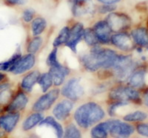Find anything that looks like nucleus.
<instances>
[{
    "label": "nucleus",
    "mask_w": 148,
    "mask_h": 138,
    "mask_svg": "<svg viewBox=\"0 0 148 138\" xmlns=\"http://www.w3.org/2000/svg\"><path fill=\"white\" fill-rule=\"evenodd\" d=\"M119 54L114 50L103 48L98 45L92 47L89 53L84 54L80 61L84 69L89 72L99 69H110L114 65Z\"/></svg>",
    "instance_id": "1"
},
{
    "label": "nucleus",
    "mask_w": 148,
    "mask_h": 138,
    "mask_svg": "<svg viewBox=\"0 0 148 138\" xmlns=\"http://www.w3.org/2000/svg\"><path fill=\"white\" fill-rule=\"evenodd\" d=\"M104 116V111L99 105L89 102L78 108L74 114V119L79 126L88 128L101 120Z\"/></svg>",
    "instance_id": "2"
},
{
    "label": "nucleus",
    "mask_w": 148,
    "mask_h": 138,
    "mask_svg": "<svg viewBox=\"0 0 148 138\" xmlns=\"http://www.w3.org/2000/svg\"><path fill=\"white\" fill-rule=\"evenodd\" d=\"M137 69L136 62L131 56L119 55L116 58L114 65L110 70L116 80L119 81H127L132 73Z\"/></svg>",
    "instance_id": "3"
},
{
    "label": "nucleus",
    "mask_w": 148,
    "mask_h": 138,
    "mask_svg": "<svg viewBox=\"0 0 148 138\" xmlns=\"http://www.w3.org/2000/svg\"><path fill=\"white\" fill-rule=\"evenodd\" d=\"M71 14L75 18L86 19L92 16L96 11L93 0H67Z\"/></svg>",
    "instance_id": "4"
},
{
    "label": "nucleus",
    "mask_w": 148,
    "mask_h": 138,
    "mask_svg": "<svg viewBox=\"0 0 148 138\" xmlns=\"http://www.w3.org/2000/svg\"><path fill=\"white\" fill-rule=\"evenodd\" d=\"M109 98L113 101L121 102H134L141 103V99L140 94L135 88L131 86H117L113 88L109 93Z\"/></svg>",
    "instance_id": "5"
},
{
    "label": "nucleus",
    "mask_w": 148,
    "mask_h": 138,
    "mask_svg": "<svg viewBox=\"0 0 148 138\" xmlns=\"http://www.w3.org/2000/svg\"><path fill=\"white\" fill-rule=\"evenodd\" d=\"M111 31L121 33L126 31L131 26V19L126 14L121 12H112L108 14L105 19Z\"/></svg>",
    "instance_id": "6"
},
{
    "label": "nucleus",
    "mask_w": 148,
    "mask_h": 138,
    "mask_svg": "<svg viewBox=\"0 0 148 138\" xmlns=\"http://www.w3.org/2000/svg\"><path fill=\"white\" fill-rule=\"evenodd\" d=\"M108 126V132L116 138H128L135 131L132 125L119 120H107Z\"/></svg>",
    "instance_id": "7"
},
{
    "label": "nucleus",
    "mask_w": 148,
    "mask_h": 138,
    "mask_svg": "<svg viewBox=\"0 0 148 138\" xmlns=\"http://www.w3.org/2000/svg\"><path fill=\"white\" fill-rule=\"evenodd\" d=\"M62 94L72 101L81 99L84 94V88L81 84L80 79L78 77H73L68 80L62 89Z\"/></svg>",
    "instance_id": "8"
},
{
    "label": "nucleus",
    "mask_w": 148,
    "mask_h": 138,
    "mask_svg": "<svg viewBox=\"0 0 148 138\" xmlns=\"http://www.w3.org/2000/svg\"><path fill=\"white\" fill-rule=\"evenodd\" d=\"M59 95V90L54 89L48 92L45 93L35 102L33 106V110L36 112H41L49 109L55 103Z\"/></svg>",
    "instance_id": "9"
},
{
    "label": "nucleus",
    "mask_w": 148,
    "mask_h": 138,
    "mask_svg": "<svg viewBox=\"0 0 148 138\" xmlns=\"http://www.w3.org/2000/svg\"><path fill=\"white\" fill-rule=\"evenodd\" d=\"M110 42L119 50L124 52H130L134 49V42L131 35L126 33H116L111 35Z\"/></svg>",
    "instance_id": "10"
},
{
    "label": "nucleus",
    "mask_w": 148,
    "mask_h": 138,
    "mask_svg": "<svg viewBox=\"0 0 148 138\" xmlns=\"http://www.w3.org/2000/svg\"><path fill=\"white\" fill-rule=\"evenodd\" d=\"M39 125H43L48 128V131H44L45 138H62L64 131L62 126L58 123L53 117H47L39 123Z\"/></svg>",
    "instance_id": "11"
},
{
    "label": "nucleus",
    "mask_w": 148,
    "mask_h": 138,
    "mask_svg": "<svg viewBox=\"0 0 148 138\" xmlns=\"http://www.w3.org/2000/svg\"><path fill=\"white\" fill-rule=\"evenodd\" d=\"M84 25L81 22H77L70 29L69 38L65 45L74 52L77 51V46L83 39L84 34Z\"/></svg>",
    "instance_id": "12"
},
{
    "label": "nucleus",
    "mask_w": 148,
    "mask_h": 138,
    "mask_svg": "<svg viewBox=\"0 0 148 138\" xmlns=\"http://www.w3.org/2000/svg\"><path fill=\"white\" fill-rule=\"evenodd\" d=\"M98 41L101 44H108L110 41L111 29L110 28L106 20L96 22L92 27Z\"/></svg>",
    "instance_id": "13"
},
{
    "label": "nucleus",
    "mask_w": 148,
    "mask_h": 138,
    "mask_svg": "<svg viewBox=\"0 0 148 138\" xmlns=\"http://www.w3.org/2000/svg\"><path fill=\"white\" fill-rule=\"evenodd\" d=\"M35 62L36 59L34 54L29 53L23 57L22 56L10 69V72L14 75L22 74L31 69L35 64Z\"/></svg>",
    "instance_id": "14"
},
{
    "label": "nucleus",
    "mask_w": 148,
    "mask_h": 138,
    "mask_svg": "<svg viewBox=\"0 0 148 138\" xmlns=\"http://www.w3.org/2000/svg\"><path fill=\"white\" fill-rule=\"evenodd\" d=\"M28 102V98L25 92H19L13 98L10 103L5 107V111L8 113H16L25 108Z\"/></svg>",
    "instance_id": "15"
},
{
    "label": "nucleus",
    "mask_w": 148,
    "mask_h": 138,
    "mask_svg": "<svg viewBox=\"0 0 148 138\" xmlns=\"http://www.w3.org/2000/svg\"><path fill=\"white\" fill-rule=\"evenodd\" d=\"M73 108V103L69 99L63 100L56 105L53 110V114L59 120H64L69 117Z\"/></svg>",
    "instance_id": "16"
},
{
    "label": "nucleus",
    "mask_w": 148,
    "mask_h": 138,
    "mask_svg": "<svg viewBox=\"0 0 148 138\" xmlns=\"http://www.w3.org/2000/svg\"><path fill=\"white\" fill-rule=\"evenodd\" d=\"M69 69L61 64L59 65L51 67L49 69V74L51 75L52 77L53 84L56 86L62 84L65 80V77L69 75Z\"/></svg>",
    "instance_id": "17"
},
{
    "label": "nucleus",
    "mask_w": 148,
    "mask_h": 138,
    "mask_svg": "<svg viewBox=\"0 0 148 138\" xmlns=\"http://www.w3.org/2000/svg\"><path fill=\"white\" fill-rule=\"evenodd\" d=\"M19 120V114L8 113L0 117V128L5 132H11L16 126Z\"/></svg>",
    "instance_id": "18"
},
{
    "label": "nucleus",
    "mask_w": 148,
    "mask_h": 138,
    "mask_svg": "<svg viewBox=\"0 0 148 138\" xmlns=\"http://www.w3.org/2000/svg\"><path fill=\"white\" fill-rule=\"evenodd\" d=\"M131 38L138 47L148 48V31L145 27H141L133 30Z\"/></svg>",
    "instance_id": "19"
},
{
    "label": "nucleus",
    "mask_w": 148,
    "mask_h": 138,
    "mask_svg": "<svg viewBox=\"0 0 148 138\" xmlns=\"http://www.w3.org/2000/svg\"><path fill=\"white\" fill-rule=\"evenodd\" d=\"M145 76H146L145 70L142 69H136L128 78V85L135 89L144 87L145 85V81H146Z\"/></svg>",
    "instance_id": "20"
},
{
    "label": "nucleus",
    "mask_w": 148,
    "mask_h": 138,
    "mask_svg": "<svg viewBox=\"0 0 148 138\" xmlns=\"http://www.w3.org/2000/svg\"><path fill=\"white\" fill-rule=\"evenodd\" d=\"M40 73L38 70H34L24 77L21 84V87L25 92H30L34 85L38 82Z\"/></svg>",
    "instance_id": "21"
},
{
    "label": "nucleus",
    "mask_w": 148,
    "mask_h": 138,
    "mask_svg": "<svg viewBox=\"0 0 148 138\" xmlns=\"http://www.w3.org/2000/svg\"><path fill=\"white\" fill-rule=\"evenodd\" d=\"M47 27V21L45 18L38 16L31 22V31L34 36H39Z\"/></svg>",
    "instance_id": "22"
},
{
    "label": "nucleus",
    "mask_w": 148,
    "mask_h": 138,
    "mask_svg": "<svg viewBox=\"0 0 148 138\" xmlns=\"http://www.w3.org/2000/svg\"><path fill=\"white\" fill-rule=\"evenodd\" d=\"M43 119H44V117L40 112L34 113L25 120L22 124V128L25 131L30 130L37 124H39Z\"/></svg>",
    "instance_id": "23"
},
{
    "label": "nucleus",
    "mask_w": 148,
    "mask_h": 138,
    "mask_svg": "<svg viewBox=\"0 0 148 138\" xmlns=\"http://www.w3.org/2000/svg\"><path fill=\"white\" fill-rule=\"evenodd\" d=\"M108 126L107 121L100 123L91 130V138H107L108 135Z\"/></svg>",
    "instance_id": "24"
},
{
    "label": "nucleus",
    "mask_w": 148,
    "mask_h": 138,
    "mask_svg": "<svg viewBox=\"0 0 148 138\" xmlns=\"http://www.w3.org/2000/svg\"><path fill=\"white\" fill-rule=\"evenodd\" d=\"M148 115L143 111H135L129 113L124 117V120L126 122H141L147 118Z\"/></svg>",
    "instance_id": "25"
},
{
    "label": "nucleus",
    "mask_w": 148,
    "mask_h": 138,
    "mask_svg": "<svg viewBox=\"0 0 148 138\" xmlns=\"http://www.w3.org/2000/svg\"><path fill=\"white\" fill-rule=\"evenodd\" d=\"M70 28L68 27H64L59 33V35L53 41V47H58L62 44H66L69 38Z\"/></svg>",
    "instance_id": "26"
},
{
    "label": "nucleus",
    "mask_w": 148,
    "mask_h": 138,
    "mask_svg": "<svg viewBox=\"0 0 148 138\" xmlns=\"http://www.w3.org/2000/svg\"><path fill=\"white\" fill-rule=\"evenodd\" d=\"M38 84L40 86L41 89H42V92L44 93L47 92L51 86L53 85V80L51 77V75L49 74V73H44V74L40 75L38 80Z\"/></svg>",
    "instance_id": "27"
},
{
    "label": "nucleus",
    "mask_w": 148,
    "mask_h": 138,
    "mask_svg": "<svg viewBox=\"0 0 148 138\" xmlns=\"http://www.w3.org/2000/svg\"><path fill=\"white\" fill-rule=\"evenodd\" d=\"M83 39L85 41L86 44L88 46H90V47H94V46L98 45L99 43L98 41L96 35H95L92 28L84 29Z\"/></svg>",
    "instance_id": "28"
},
{
    "label": "nucleus",
    "mask_w": 148,
    "mask_h": 138,
    "mask_svg": "<svg viewBox=\"0 0 148 138\" xmlns=\"http://www.w3.org/2000/svg\"><path fill=\"white\" fill-rule=\"evenodd\" d=\"M13 91L9 88L0 90V107L3 108L9 103L12 98Z\"/></svg>",
    "instance_id": "29"
},
{
    "label": "nucleus",
    "mask_w": 148,
    "mask_h": 138,
    "mask_svg": "<svg viewBox=\"0 0 148 138\" xmlns=\"http://www.w3.org/2000/svg\"><path fill=\"white\" fill-rule=\"evenodd\" d=\"M64 138H82L81 132L73 123H71L66 128Z\"/></svg>",
    "instance_id": "30"
},
{
    "label": "nucleus",
    "mask_w": 148,
    "mask_h": 138,
    "mask_svg": "<svg viewBox=\"0 0 148 138\" xmlns=\"http://www.w3.org/2000/svg\"><path fill=\"white\" fill-rule=\"evenodd\" d=\"M42 44V39L39 36H36L34 39L30 41L27 47V51L30 54H35L39 50Z\"/></svg>",
    "instance_id": "31"
},
{
    "label": "nucleus",
    "mask_w": 148,
    "mask_h": 138,
    "mask_svg": "<svg viewBox=\"0 0 148 138\" xmlns=\"http://www.w3.org/2000/svg\"><path fill=\"white\" fill-rule=\"evenodd\" d=\"M117 6L116 5H100L96 7V11L101 15H108L112 12L116 11Z\"/></svg>",
    "instance_id": "32"
},
{
    "label": "nucleus",
    "mask_w": 148,
    "mask_h": 138,
    "mask_svg": "<svg viewBox=\"0 0 148 138\" xmlns=\"http://www.w3.org/2000/svg\"><path fill=\"white\" fill-rule=\"evenodd\" d=\"M36 16V10L32 7H27L24 9L22 14V20L26 23L31 22Z\"/></svg>",
    "instance_id": "33"
},
{
    "label": "nucleus",
    "mask_w": 148,
    "mask_h": 138,
    "mask_svg": "<svg viewBox=\"0 0 148 138\" xmlns=\"http://www.w3.org/2000/svg\"><path fill=\"white\" fill-rule=\"evenodd\" d=\"M46 63L50 67L60 64L57 58V47H54V49L51 51V53L49 54Z\"/></svg>",
    "instance_id": "34"
},
{
    "label": "nucleus",
    "mask_w": 148,
    "mask_h": 138,
    "mask_svg": "<svg viewBox=\"0 0 148 138\" xmlns=\"http://www.w3.org/2000/svg\"><path fill=\"white\" fill-rule=\"evenodd\" d=\"M27 1L28 0H3V2L8 7H16L25 5Z\"/></svg>",
    "instance_id": "35"
},
{
    "label": "nucleus",
    "mask_w": 148,
    "mask_h": 138,
    "mask_svg": "<svg viewBox=\"0 0 148 138\" xmlns=\"http://www.w3.org/2000/svg\"><path fill=\"white\" fill-rule=\"evenodd\" d=\"M136 130L139 135L148 137V123H139L137 125Z\"/></svg>",
    "instance_id": "36"
},
{
    "label": "nucleus",
    "mask_w": 148,
    "mask_h": 138,
    "mask_svg": "<svg viewBox=\"0 0 148 138\" xmlns=\"http://www.w3.org/2000/svg\"><path fill=\"white\" fill-rule=\"evenodd\" d=\"M101 5H116L119 3L121 0H96Z\"/></svg>",
    "instance_id": "37"
},
{
    "label": "nucleus",
    "mask_w": 148,
    "mask_h": 138,
    "mask_svg": "<svg viewBox=\"0 0 148 138\" xmlns=\"http://www.w3.org/2000/svg\"><path fill=\"white\" fill-rule=\"evenodd\" d=\"M144 102H145V104L148 107V89L145 92V94H144Z\"/></svg>",
    "instance_id": "38"
},
{
    "label": "nucleus",
    "mask_w": 148,
    "mask_h": 138,
    "mask_svg": "<svg viewBox=\"0 0 148 138\" xmlns=\"http://www.w3.org/2000/svg\"><path fill=\"white\" fill-rule=\"evenodd\" d=\"M6 77H7L6 75L4 74L3 73H2V72L0 71V84H2L3 81L6 79Z\"/></svg>",
    "instance_id": "39"
},
{
    "label": "nucleus",
    "mask_w": 148,
    "mask_h": 138,
    "mask_svg": "<svg viewBox=\"0 0 148 138\" xmlns=\"http://www.w3.org/2000/svg\"><path fill=\"white\" fill-rule=\"evenodd\" d=\"M4 135H5V134H4L3 131H0V138H3Z\"/></svg>",
    "instance_id": "40"
},
{
    "label": "nucleus",
    "mask_w": 148,
    "mask_h": 138,
    "mask_svg": "<svg viewBox=\"0 0 148 138\" xmlns=\"http://www.w3.org/2000/svg\"><path fill=\"white\" fill-rule=\"evenodd\" d=\"M27 138H39V137L36 136V135H31V136H30L29 137H27Z\"/></svg>",
    "instance_id": "41"
},
{
    "label": "nucleus",
    "mask_w": 148,
    "mask_h": 138,
    "mask_svg": "<svg viewBox=\"0 0 148 138\" xmlns=\"http://www.w3.org/2000/svg\"><path fill=\"white\" fill-rule=\"evenodd\" d=\"M3 138H4V137H3Z\"/></svg>",
    "instance_id": "42"
}]
</instances>
